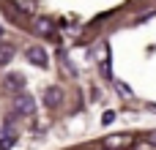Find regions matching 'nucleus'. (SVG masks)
Returning a JSON list of instances; mask_svg holds the SVG:
<instances>
[{
  "label": "nucleus",
  "mask_w": 156,
  "mask_h": 150,
  "mask_svg": "<svg viewBox=\"0 0 156 150\" xmlns=\"http://www.w3.org/2000/svg\"><path fill=\"white\" fill-rule=\"evenodd\" d=\"M148 142H151V145H156V131H151V134H148Z\"/></svg>",
  "instance_id": "nucleus-12"
},
{
  "label": "nucleus",
  "mask_w": 156,
  "mask_h": 150,
  "mask_svg": "<svg viewBox=\"0 0 156 150\" xmlns=\"http://www.w3.org/2000/svg\"><path fill=\"white\" fill-rule=\"evenodd\" d=\"M132 145H134L132 134H115V137L101 139V148H104V150H129Z\"/></svg>",
  "instance_id": "nucleus-2"
},
{
  "label": "nucleus",
  "mask_w": 156,
  "mask_h": 150,
  "mask_svg": "<svg viewBox=\"0 0 156 150\" xmlns=\"http://www.w3.org/2000/svg\"><path fill=\"white\" fill-rule=\"evenodd\" d=\"M60 66H63V68H66V74H69V77H74V74H77V71H74V68H71V63H69V60H66V55H60Z\"/></svg>",
  "instance_id": "nucleus-10"
},
{
  "label": "nucleus",
  "mask_w": 156,
  "mask_h": 150,
  "mask_svg": "<svg viewBox=\"0 0 156 150\" xmlns=\"http://www.w3.org/2000/svg\"><path fill=\"white\" fill-rule=\"evenodd\" d=\"M14 142H16V131L11 126H3V131H0V150H11Z\"/></svg>",
  "instance_id": "nucleus-7"
},
{
  "label": "nucleus",
  "mask_w": 156,
  "mask_h": 150,
  "mask_svg": "<svg viewBox=\"0 0 156 150\" xmlns=\"http://www.w3.org/2000/svg\"><path fill=\"white\" fill-rule=\"evenodd\" d=\"M60 104H63V90H60L58 85L47 87V90H44V107H49V109H58Z\"/></svg>",
  "instance_id": "nucleus-5"
},
{
  "label": "nucleus",
  "mask_w": 156,
  "mask_h": 150,
  "mask_svg": "<svg viewBox=\"0 0 156 150\" xmlns=\"http://www.w3.org/2000/svg\"><path fill=\"white\" fill-rule=\"evenodd\" d=\"M11 57H14V46L5 44V41H0V66H8Z\"/></svg>",
  "instance_id": "nucleus-8"
},
{
  "label": "nucleus",
  "mask_w": 156,
  "mask_h": 150,
  "mask_svg": "<svg viewBox=\"0 0 156 150\" xmlns=\"http://www.w3.org/2000/svg\"><path fill=\"white\" fill-rule=\"evenodd\" d=\"M55 30V22L49 19V16H33V33H38V36H49Z\"/></svg>",
  "instance_id": "nucleus-6"
},
{
  "label": "nucleus",
  "mask_w": 156,
  "mask_h": 150,
  "mask_svg": "<svg viewBox=\"0 0 156 150\" xmlns=\"http://www.w3.org/2000/svg\"><path fill=\"white\" fill-rule=\"evenodd\" d=\"M25 57H27V63H33V66H38V68H44V66L49 63V57H47V52H44L41 46H27V49H25Z\"/></svg>",
  "instance_id": "nucleus-4"
},
{
  "label": "nucleus",
  "mask_w": 156,
  "mask_h": 150,
  "mask_svg": "<svg viewBox=\"0 0 156 150\" xmlns=\"http://www.w3.org/2000/svg\"><path fill=\"white\" fill-rule=\"evenodd\" d=\"M101 120H104V123H107V126H110V123H112V120H115V112H104V118H101Z\"/></svg>",
  "instance_id": "nucleus-11"
},
{
  "label": "nucleus",
  "mask_w": 156,
  "mask_h": 150,
  "mask_svg": "<svg viewBox=\"0 0 156 150\" xmlns=\"http://www.w3.org/2000/svg\"><path fill=\"white\" fill-rule=\"evenodd\" d=\"M14 112H16V115H25V118H33V112H36V101H33V96L16 93V96H14Z\"/></svg>",
  "instance_id": "nucleus-1"
},
{
  "label": "nucleus",
  "mask_w": 156,
  "mask_h": 150,
  "mask_svg": "<svg viewBox=\"0 0 156 150\" xmlns=\"http://www.w3.org/2000/svg\"><path fill=\"white\" fill-rule=\"evenodd\" d=\"M115 90L123 96V98H132V87L126 85V82H121V79H115Z\"/></svg>",
  "instance_id": "nucleus-9"
},
{
  "label": "nucleus",
  "mask_w": 156,
  "mask_h": 150,
  "mask_svg": "<svg viewBox=\"0 0 156 150\" xmlns=\"http://www.w3.org/2000/svg\"><path fill=\"white\" fill-rule=\"evenodd\" d=\"M3 87H5L8 93H22V87H25V77H22L19 71H11V74L3 77Z\"/></svg>",
  "instance_id": "nucleus-3"
}]
</instances>
